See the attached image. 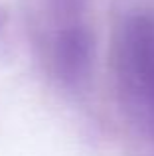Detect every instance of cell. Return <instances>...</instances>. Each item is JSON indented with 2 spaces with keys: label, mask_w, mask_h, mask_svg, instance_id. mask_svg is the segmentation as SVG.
Listing matches in <instances>:
<instances>
[{
  "label": "cell",
  "mask_w": 154,
  "mask_h": 156,
  "mask_svg": "<svg viewBox=\"0 0 154 156\" xmlns=\"http://www.w3.org/2000/svg\"><path fill=\"white\" fill-rule=\"evenodd\" d=\"M115 77L124 113L154 138V14L136 12L121 22L115 40Z\"/></svg>",
  "instance_id": "cell-1"
}]
</instances>
